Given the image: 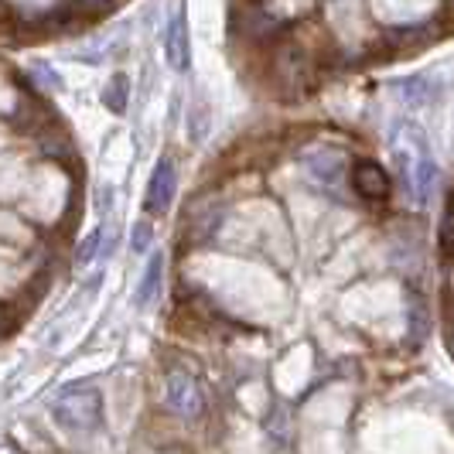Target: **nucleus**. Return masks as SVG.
<instances>
[{
	"label": "nucleus",
	"mask_w": 454,
	"mask_h": 454,
	"mask_svg": "<svg viewBox=\"0 0 454 454\" xmlns=\"http://www.w3.org/2000/svg\"><path fill=\"white\" fill-rule=\"evenodd\" d=\"M175 160L160 158L154 175H151V188H147V212H168L171 195H175Z\"/></svg>",
	"instance_id": "39448f33"
},
{
	"label": "nucleus",
	"mask_w": 454,
	"mask_h": 454,
	"mask_svg": "<svg viewBox=\"0 0 454 454\" xmlns=\"http://www.w3.org/2000/svg\"><path fill=\"white\" fill-rule=\"evenodd\" d=\"M96 247H99V232H90V236L82 239V247L75 250V263H79V267H86V263L92 260V253H96Z\"/></svg>",
	"instance_id": "1a4fd4ad"
},
{
	"label": "nucleus",
	"mask_w": 454,
	"mask_h": 454,
	"mask_svg": "<svg viewBox=\"0 0 454 454\" xmlns=\"http://www.w3.org/2000/svg\"><path fill=\"white\" fill-rule=\"evenodd\" d=\"M160 42H164V59H168V66L184 72V68H188V24H184V14H171V18H168Z\"/></svg>",
	"instance_id": "20e7f679"
},
{
	"label": "nucleus",
	"mask_w": 454,
	"mask_h": 454,
	"mask_svg": "<svg viewBox=\"0 0 454 454\" xmlns=\"http://www.w3.org/2000/svg\"><path fill=\"white\" fill-rule=\"evenodd\" d=\"M352 188L363 195L365 202H383V199L389 195V178L376 160L363 158L352 164Z\"/></svg>",
	"instance_id": "7ed1b4c3"
},
{
	"label": "nucleus",
	"mask_w": 454,
	"mask_h": 454,
	"mask_svg": "<svg viewBox=\"0 0 454 454\" xmlns=\"http://www.w3.org/2000/svg\"><path fill=\"white\" fill-rule=\"evenodd\" d=\"M151 236H154L151 223H137L134 232H130V250H134V253H144L147 247H151Z\"/></svg>",
	"instance_id": "6e6552de"
},
{
	"label": "nucleus",
	"mask_w": 454,
	"mask_h": 454,
	"mask_svg": "<svg viewBox=\"0 0 454 454\" xmlns=\"http://www.w3.org/2000/svg\"><path fill=\"white\" fill-rule=\"evenodd\" d=\"M51 420L66 434H92L103 427V396L99 389L82 387L62 393L51 403Z\"/></svg>",
	"instance_id": "f257e3e1"
},
{
	"label": "nucleus",
	"mask_w": 454,
	"mask_h": 454,
	"mask_svg": "<svg viewBox=\"0 0 454 454\" xmlns=\"http://www.w3.org/2000/svg\"><path fill=\"white\" fill-rule=\"evenodd\" d=\"M160 280H164V256L154 253V256L147 260L144 277H140V287H137V308H147V304L160 294Z\"/></svg>",
	"instance_id": "423d86ee"
},
{
	"label": "nucleus",
	"mask_w": 454,
	"mask_h": 454,
	"mask_svg": "<svg viewBox=\"0 0 454 454\" xmlns=\"http://www.w3.org/2000/svg\"><path fill=\"white\" fill-rule=\"evenodd\" d=\"M164 400H168V407L175 410L178 417H199L205 407L199 383L188 372H182V369L168 372V380H164Z\"/></svg>",
	"instance_id": "f03ea898"
},
{
	"label": "nucleus",
	"mask_w": 454,
	"mask_h": 454,
	"mask_svg": "<svg viewBox=\"0 0 454 454\" xmlns=\"http://www.w3.org/2000/svg\"><path fill=\"white\" fill-rule=\"evenodd\" d=\"M103 103H106L114 114H123V103H127V75H114V82L103 90Z\"/></svg>",
	"instance_id": "0eeeda50"
}]
</instances>
